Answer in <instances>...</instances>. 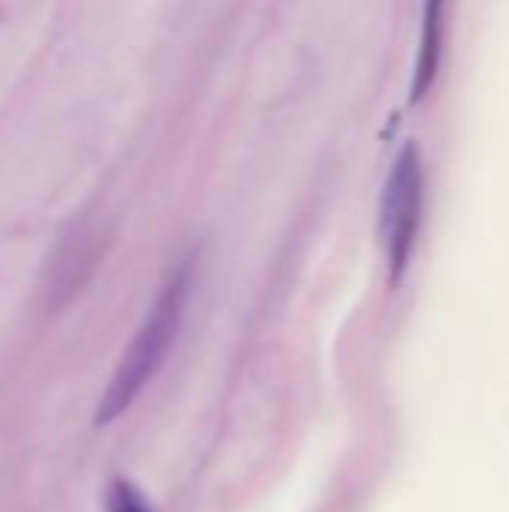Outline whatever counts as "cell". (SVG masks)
<instances>
[{"mask_svg":"<svg viewBox=\"0 0 509 512\" xmlns=\"http://www.w3.org/2000/svg\"><path fill=\"white\" fill-rule=\"evenodd\" d=\"M189 291H192V261L180 264L168 276L162 291L156 294L141 330L129 342L120 366L114 369V375L99 399V408H96L99 426H108L117 417H123L135 405V399L147 390V384L156 378V372L162 369V363L168 360V354L180 336Z\"/></svg>","mask_w":509,"mask_h":512,"instance_id":"obj_1","label":"cell"},{"mask_svg":"<svg viewBox=\"0 0 509 512\" xmlns=\"http://www.w3.org/2000/svg\"><path fill=\"white\" fill-rule=\"evenodd\" d=\"M423 201H426L423 156L417 144L408 141L393 159V168L381 195V213H378L381 246H384V258H387V270L393 282H399L411 264L420 225H423Z\"/></svg>","mask_w":509,"mask_h":512,"instance_id":"obj_2","label":"cell"},{"mask_svg":"<svg viewBox=\"0 0 509 512\" xmlns=\"http://www.w3.org/2000/svg\"><path fill=\"white\" fill-rule=\"evenodd\" d=\"M447 0H426L423 6V36H420V57L414 75V99H423L426 90L435 84L444 54V30H447Z\"/></svg>","mask_w":509,"mask_h":512,"instance_id":"obj_3","label":"cell"},{"mask_svg":"<svg viewBox=\"0 0 509 512\" xmlns=\"http://www.w3.org/2000/svg\"><path fill=\"white\" fill-rule=\"evenodd\" d=\"M105 501H108V512H153L150 504L138 495V489L129 486L126 480H114L108 486Z\"/></svg>","mask_w":509,"mask_h":512,"instance_id":"obj_4","label":"cell"}]
</instances>
